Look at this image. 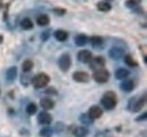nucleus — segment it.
<instances>
[{
	"mask_svg": "<svg viewBox=\"0 0 147 137\" xmlns=\"http://www.w3.org/2000/svg\"><path fill=\"white\" fill-rule=\"evenodd\" d=\"M104 65H105V60L102 56L92 57V60L90 61V68L94 70V71L100 70V68H104Z\"/></svg>",
	"mask_w": 147,
	"mask_h": 137,
	"instance_id": "5",
	"label": "nucleus"
},
{
	"mask_svg": "<svg viewBox=\"0 0 147 137\" xmlns=\"http://www.w3.org/2000/svg\"><path fill=\"white\" fill-rule=\"evenodd\" d=\"M40 104H41V107H42L44 110H50V109H52V108L55 107L53 100H51L50 98H43V99H41Z\"/></svg>",
	"mask_w": 147,
	"mask_h": 137,
	"instance_id": "12",
	"label": "nucleus"
},
{
	"mask_svg": "<svg viewBox=\"0 0 147 137\" xmlns=\"http://www.w3.org/2000/svg\"><path fill=\"white\" fill-rule=\"evenodd\" d=\"M146 117H147V114L146 112H144L142 116H139L136 120H137V121H144V120H146Z\"/></svg>",
	"mask_w": 147,
	"mask_h": 137,
	"instance_id": "32",
	"label": "nucleus"
},
{
	"mask_svg": "<svg viewBox=\"0 0 147 137\" xmlns=\"http://www.w3.org/2000/svg\"><path fill=\"white\" fill-rule=\"evenodd\" d=\"M92 57V53L90 51H87V50H83V51L78 52V54H77V59L82 63H90Z\"/></svg>",
	"mask_w": 147,
	"mask_h": 137,
	"instance_id": "7",
	"label": "nucleus"
},
{
	"mask_svg": "<svg viewBox=\"0 0 147 137\" xmlns=\"http://www.w3.org/2000/svg\"><path fill=\"white\" fill-rule=\"evenodd\" d=\"M88 41H90V38L84 34L77 35L75 37V43H76L77 46H84V45H86L88 43Z\"/></svg>",
	"mask_w": 147,
	"mask_h": 137,
	"instance_id": "13",
	"label": "nucleus"
},
{
	"mask_svg": "<svg viewBox=\"0 0 147 137\" xmlns=\"http://www.w3.org/2000/svg\"><path fill=\"white\" fill-rule=\"evenodd\" d=\"M125 63L129 65V67H131V68H136V67H138V63H137V61L131 56V55H125Z\"/></svg>",
	"mask_w": 147,
	"mask_h": 137,
	"instance_id": "23",
	"label": "nucleus"
},
{
	"mask_svg": "<svg viewBox=\"0 0 147 137\" xmlns=\"http://www.w3.org/2000/svg\"><path fill=\"white\" fill-rule=\"evenodd\" d=\"M52 134H53V130L51 128H49V127H45L40 132V135L42 137H51Z\"/></svg>",
	"mask_w": 147,
	"mask_h": 137,
	"instance_id": "27",
	"label": "nucleus"
},
{
	"mask_svg": "<svg viewBox=\"0 0 147 137\" xmlns=\"http://www.w3.org/2000/svg\"><path fill=\"white\" fill-rule=\"evenodd\" d=\"M117 101H118V100H117V96H115V93L112 92V91L105 92V93L103 94L102 99H101L102 106H103L107 110H112V109H114L115 106H117Z\"/></svg>",
	"mask_w": 147,
	"mask_h": 137,
	"instance_id": "1",
	"label": "nucleus"
},
{
	"mask_svg": "<svg viewBox=\"0 0 147 137\" xmlns=\"http://www.w3.org/2000/svg\"><path fill=\"white\" fill-rule=\"evenodd\" d=\"M36 111H37V107L35 103L31 102L27 104V107H26V112H27L28 115H34Z\"/></svg>",
	"mask_w": 147,
	"mask_h": 137,
	"instance_id": "26",
	"label": "nucleus"
},
{
	"mask_svg": "<svg viewBox=\"0 0 147 137\" xmlns=\"http://www.w3.org/2000/svg\"><path fill=\"white\" fill-rule=\"evenodd\" d=\"M49 82H50V76L47 73H38L32 79V84L36 89L47 86L49 84Z\"/></svg>",
	"mask_w": 147,
	"mask_h": 137,
	"instance_id": "2",
	"label": "nucleus"
},
{
	"mask_svg": "<svg viewBox=\"0 0 147 137\" xmlns=\"http://www.w3.org/2000/svg\"><path fill=\"white\" fill-rule=\"evenodd\" d=\"M96 7H97V9H98L100 11H103V13H108V11L111 10L110 2H107V1H104V0L98 1L97 5H96Z\"/></svg>",
	"mask_w": 147,
	"mask_h": 137,
	"instance_id": "16",
	"label": "nucleus"
},
{
	"mask_svg": "<svg viewBox=\"0 0 147 137\" xmlns=\"http://www.w3.org/2000/svg\"><path fill=\"white\" fill-rule=\"evenodd\" d=\"M36 23L38 26H47L50 23V18L48 15H40L36 19Z\"/></svg>",
	"mask_w": 147,
	"mask_h": 137,
	"instance_id": "21",
	"label": "nucleus"
},
{
	"mask_svg": "<svg viewBox=\"0 0 147 137\" xmlns=\"http://www.w3.org/2000/svg\"><path fill=\"white\" fill-rule=\"evenodd\" d=\"M2 7V0H0V8Z\"/></svg>",
	"mask_w": 147,
	"mask_h": 137,
	"instance_id": "33",
	"label": "nucleus"
},
{
	"mask_svg": "<svg viewBox=\"0 0 147 137\" xmlns=\"http://www.w3.org/2000/svg\"><path fill=\"white\" fill-rule=\"evenodd\" d=\"M2 42V36H0V43Z\"/></svg>",
	"mask_w": 147,
	"mask_h": 137,
	"instance_id": "34",
	"label": "nucleus"
},
{
	"mask_svg": "<svg viewBox=\"0 0 147 137\" xmlns=\"http://www.w3.org/2000/svg\"><path fill=\"white\" fill-rule=\"evenodd\" d=\"M88 42H91L93 47H100L103 44V38L101 36H92Z\"/></svg>",
	"mask_w": 147,
	"mask_h": 137,
	"instance_id": "20",
	"label": "nucleus"
},
{
	"mask_svg": "<svg viewBox=\"0 0 147 137\" xmlns=\"http://www.w3.org/2000/svg\"><path fill=\"white\" fill-rule=\"evenodd\" d=\"M33 67H34V64H33V62H32L31 60H26V61H24L23 64H22V68H23L24 72H30V71L33 68Z\"/></svg>",
	"mask_w": 147,
	"mask_h": 137,
	"instance_id": "24",
	"label": "nucleus"
},
{
	"mask_svg": "<svg viewBox=\"0 0 147 137\" xmlns=\"http://www.w3.org/2000/svg\"><path fill=\"white\" fill-rule=\"evenodd\" d=\"M79 119L80 121L83 122V124H86V125H91L93 122V120L88 117V115L87 114H84V115H80V117H79Z\"/></svg>",
	"mask_w": 147,
	"mask_h": 137,
	"instance_id": "28",
	"label": "nucleus"
},
{
	"mask_svg": "<svg viewBox=\"0 0 147 137\" xmlns=\"http://www.w3.org/2000/svg\"><path fill=\"white\" fill-rule=\"evenodd\" d=\"M20 26H22L23 29H26V31L32 29V28H33V21H32L30 18H24V19L20 21Z\"/></svg>",
	"mask_w": 147,
	"mask_h": 137,
	"instance_id": "22",
	"label": "nucleus"
},
{
	"mask_svg": "<svg viewBox=\"0 0 147 137\" xmlns=\"http://www.w3.org/2000/svg\"><path fill=\"white\" fill-rule=\"evenodd\" d=\"M120 88H121L123 91H126V92H130V91H132V90H134V88H135V83H134V81H132V80H125V81L121 83Z\"/></svg>",
	"mask_w": 147,
	"mask_h": 137,
	"instance_id": "17",
	"label": "nucleus"
},
{
	"mask_svg": "<svg viewBox=\"0 0 147 137\" xmlns=\"http://www.w3.org/2000/svg\"><path fill=\"white\" fill-rule=\"evenodd\" d=\"M102 114H103V111H102V109L98 107V106H92L90 109H88V117L91 118L92 120L94 119H97V118H100L101 116H102Z\"/></svg>",
	"mask_w": 147,
	"mask_h": 137,
	"instance_id": "8",
	"label": "nucleus"
},
{
	"mask_svg": "<svg viewBox=\"0 0 147 137\" xmlns=\"http://www.w3.org/2000/svg\"><path fill=\"white\" fill-rule=\"evenodd\" d=\"M104 1H107V2H110V1H113V0H104Z\"/></svg>",
	"mask_w": 147,
	"mask_h": 137,
	"instance_id": "35",
	"label": "nucleus"
},
{
	"mask_svg": "<svg viewBox=\"0 0 147 137\" xmlns=\"http://www.w3.org/2000/svg\"><path fill=\"white\" fill-rule=\"evenodd\" d=\"M49 33H50V32H49V29H48V31H45L43 34L41 35V37H42V39H43V41H47V39H48V37H49Z\"/></svg>",
	"mask_w": 147,
	"mask_h": 137,
	"instance_id": "31",
	"label": "nucleus"
},
{
	"mask_svg": "<svg viewBox=\"0 0 147 137\" xmlns=\"http://www.w3.org/2000/svg\"><path fill=\"white\" fill-rule=\"evenodd\" d=\"M88 129L86 127H76L74 129V135L75 137H86L88 135Z\"/></svg>",
	"mask_w": 147,
	"mask_h": 137,
	"instance_id": "15",
	"label": "nucleus"
},
{
	"mask_svg": "<svg viewBox=\"0 0 147 137\" xmlns=\"http://www.w3.org/2000/svg\"><path fill=\"white\" fill-rule=\"evenodd\" d=\"M55 37L57 41L59 42H65L67 38H68V33L66 31H62V29H59L55 33Z\"/></svg>",
	"mask_w": 147,
	"mask_h": 137,
	"instance_id": "19",
	"label": "nucleus"
},
{
	"mask_svg": "<svg viewBox=\"0 0 147 137\" xmlns=\"http://www.w3.org/2000/svg\"><path fill=\"white\" fill-rule=\"evenodd\" d=\"M45 93H48V94H57L58 92H57V90L55 88H49V89H47Z\"/></svg>",
	"mask_w": 147,
	"mask_h": 137,
	"instance_id": "30",
	"label": "nucleus"
},
{
	"mask_svg": "<svg viewBox=\"0 0 147 137\" xmlns=\"http://www.w3.org/2000/svg\"><path fill=\"white\" fill-rule=\"evenodd\" d=\"M109 55H110L111 59H113V60H119V59H121L125 55V51L121 47L113 46L110 51H109Z\"/></svg>",
	"mask_w": 147,
	"mask_h": 137,
	"instance_id": "9",
	"label": "nucleus"
},
{
	"mask_svg": "<svg viewBox=\"0 0 147 137\" xmlns=\"http://www.w3.org/2000/svg\"><path fill=\"white\" fill-rule=\"evenodd\" d=\"M110 78V73L108 70L105 68H100V70H96L93 74V79L98 82V83H105Z\"/></svg>",
	"mask_w": 147,
	"mask_h": 137,
	"instance_id": "4",
	"label": "nucleus"
},
{
	"mask_svg": "<svg viewBox=\"0 0 147 137\" xmlns=\"http://www.w3.org/2000/svg\"><path fill=\"white\" fill-rule=\"evenodd\" d=\"M129 71L128 70H126V68H119V70H117V72H115V78L118 79V80H125V79H127L129 76Z\"/></svg>",
	"mask_w": 147,
	"mask_h": 137,
	"instance_id": "18",
	"label": "nucleus"
},
{
	"mask_svg": "<svg viewBox=\"0 0 147 137\" xmlns=\"http://www.w3.org/2000/svg\"><path fill=\"white\" fill-rule=\"evenodd\" d=\"M58 65H59L61 71L67 72L71 67V57H70V55L68 53L62 54L58 60Z\"/></svg>",
	"mask_w": 147,
	"mask_h": 137,
	"instance_id": "3",
	"label": "nucleus"
},
{
	"mask_svg": "<svg viewBox=\"0 0 147 137\" xmlns=\"http://www.w3.org/2000/svg\"><path fill=\"white\" fill-rule=\"evenodd\" d=\"M145 102H146V94L144 93L142 98L136 99L135 107H134V110H132V111H139V110H142V109H143V107L145 106Z\"/></svg>",
	"mask_w": 147,
	"mask_h": 137,
	"instance_id": "14",
	"label": "nucleus"
},
{
	"mask_svg": "<svg viewBox=\"0 0 147 137\" xmlns=\"http://www.w3.org/2000/svg\"><path fill=\"white\" fill-rule=\"evenodd\" d=\"M37 120H38V122L42 124V125H49V124H51V121H52V116H51L49 112H47V111H42V112L38 114Z\"/></svg>",
	"mask_w": 147,
	"mask_h": 137,
	"instance_id": "10",
	"label": "nucleus"
},
{
	"mask_svg": "<svg viewBox=\"0 0 147 137\" xmlns=\"http://www.w3.org/2000/svg\"><path fill=\"white\" fill-rule=\"evenodd\" d=\"M52 11L55 13V15H58V16H63L67 13V10L65 8H53Z\"/></svg>",
	"mask_w": 147,
	"mask_h": 137,
	"instance_id": "29",
	"label": "nucleus"
},
{
	"mask_svg": "<svg viewBox=\"0 0 147 137\" xmlns=\"http://www.w3.org/2000/svg\"><path fill=\"white\" fill-rule=\"evenodd\" d=\"M140 2H142V0H127L126 1V6L130 9H136L139 6Z\"/></svg>",
	"mask_w": 147,
	"mask_h": 137,
	"instance_id": "25",
	"label": "nucleus"
},
{
	"mask_svg": "<svg viewBox=\"0 0 147 137\" xmlns=\"http://www.w3.org/2000/svg\"><path fill=\"white\" fill-rule=\"evenodd\" d=\"M73 79L76 82H79V83H85V82H88L90 80V74L87 72H84V71H77L73 74Z\"/></svg>",
	"mask_w": 147,
	"mask_h": 137,
	"instance_id": "6",
	"label": "nucleus"
},
{
	"mask_svg": "<svg viewBox=\"0 0 147 137\" xmlns=\"http://www.w3.org/2000/svg\"><path fill=\"white\" fill-rule=\"evenodd\" d=\"M17 76V68L16 67H11L7 70L6 72V79L9 81V82H13Z\"/></svg>",
	"mask_w": 147,
	"mask_h": 137,
	"instance_id": "11",
	"label": "nucleus"
}]
</instances>
